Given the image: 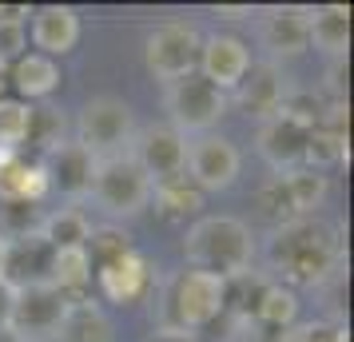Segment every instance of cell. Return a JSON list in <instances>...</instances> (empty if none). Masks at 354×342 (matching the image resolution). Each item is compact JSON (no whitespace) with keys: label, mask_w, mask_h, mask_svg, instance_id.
<instances>
[{"label":"cell","mask_w":354,"mask_h":342,"mask_svg":"<svg viewBox=\"0 0 354 342\" xmlns=\"http://www.w3.org/2000/svg\"><path fill=\"white\" fill-rule=\"evenodd\" d=\"M12 298H17V291L0 278V339L8 334V319H12Z\"/></svg>","instance_id":"cell-35"},{"label":"cell","mask_w":354,"mask_h":342,"mask_svg":"<svg viewBox=\"0 0 354 342\" xmlns=\"http://www.w3.org/2000/svg\"><path fill=\"white\" fill-rule=\"evenodd\" d=\"M310 8H267L259 12V44L271 56H303L310 48V24H306Z\"/></svg>","instance_id":"cell-16"},{"label":"cell","mask_w":354,"mask_h":342,"mask_svg":"<svg viewBox=\"0 0 354 342\" xmlns=\"http://www.w3.org/2000/svg\"><path fill=\"white\" fill-rule=\"evenodd\" d=\"M283 180H287L290 203H295V215H299V219L315 215L322 203H326L330 183H326V175H319V171H306V167H299V171H287Z\"/></svg>","instance_id":"cell-28"},{"label":"cell","mask_w":354,"mask_h":342,"mask_svg":"<svg viewBox=\"0 0 354 342\" xmlns=\"http://www.w3.org/2000/svg\"><path fill=\"white\" fill-rule=\"evenodd\" d=\"M306 24H310V44L326 56L342 60L346 48H351V8L346 4H326V8H315L306 12Z\"/></svg>","instance_id":"cell-22"},{"label":"cell","mask_w":354,"mask_h":342,"mask_svg":"<svg viewBox=\"0 0 354 342\" xmlns=\"http://www.w3.org/2000/svg\"><path fill=\"white\" fill-rule=\"evenodd\" d=\"M4 247H8V243H4V239H0V271H4Z\"/></svg>","instance_id":"cell-39"},{"label":"cell","mask_w":354,"mask_h":342,"mask_svg":"<svg viewBox=\"0 0 354 342\" xmlns=\"http://www.w3.org/2000/svg\"><path fill=\"white\" fill-rule=\"evenodd\" d=\"M28 8L24 4H0V24H24Z\"/></svg>","instance_id":"cell-36"},{"label":"cell","mask_w":354,"mask_h":342,"mask_svg":"<svg viewBox=\"0 0 354 342\" xmlns=\"http://www.w3.org/2000/svg\"><path fill=\"white\" fill-rule=\"evenodd\" d=\"M96 155L84 151L76 140H64L60 147H52L40 160L44 175H48V191H60L68 199H88L92 191V175H96Z\"/></svg>","instance_id":"cell-14"},{"label":"cell","mask_w":354,"mask_h":342,"mask_svg":"<svg viewBox=\"0 0 354 342\" xmlns=\"http://www.w3.org/2000/svg\"><path fill=\"white\" fill-rule=\"evenodd\" d=\"M151 199H156L160 215L171 219V223L192 219V215L203 211V191H199L187 175H183V180H171V183H156V187H151Z\"/></svg>","instance_id":"cell-27"},{"label":"cell","mask_w":354,"mask_h":342,"mask_svg":"<svg viewBox=\"0 0 354 342\" xmlns=\"http://www.w3.org/2000/svg\"><path fill=\"white\" fill-rule=\"evenodd\" d=\"M4 271L0 278L12 287V291H24V287H40L48 283L52 275V251L40 235H24V239H4Z\"/></svg>","instance_id":"cell-15"},{"label":"cell","mask_w":354,"mask_h":342,"mask_svg":"<svg viewBox=\"0 0 354 342\" xmlns=\"http://www.w3.org/2000/svg\"><path fill=\"white\" fill-rule=\"evenodd\" d=\"M227 314V283L223 278L183 267L160 287V326L163 339H192L211 323H219Z\"/></svg>","instance_id":"cell-2"},{"label":"cell","mask_w":354,"mask_h":342,"mask_svg":"<svg viewBox=\"0 0 354 342\" xmlns=\"http://www.w3.org/2000/svg\"><path fill=\"white\" fill-rule=\"evenodd\" d=\"M183 259L195 271H207V275L231 283L251 271L255 235L235 215H203L183 235Z\"/></svg>","instance_id":"cell-3"},{"label":"cell","mask_w":354,"mask_h":342,"mask_svg":"<svg viewBox=\"0 0 354 342\" xmlns=\"http://www.w3.org/2000/svg\"><path fill=\"white\" fill-rule=\"evenodd\" d=\"M243 319H251L255 326H267V330L283 334L290 326H299V294L290 291V287H283V283L267 278V283H259L255 303H251V310Z\"/></svg>","instance_id":"cell-19"},{"label":"cell","mask_w":354,"mask_h":342,"mask_svg":"<svg viewBox=\"0 0 354 342\" xmlns=\"http://www.w3.org/2000/svg\"><path fill=\"white\" fill-rule=\"evenodd\" d=\"M88 199H92L104 215L128 219V215H140L147 203H151V180L144 175V167L124 151V155H112V160L96 163Z\"/></svg>","instance_id":"cell-4"},{"label":"cell","mask_w":354,"mask_h":342,"mask_svg":"<svg viewBox=\"0 0 354 342\" xmlns=\"http://www.w3.org/2000/svg\"><path fill=\"white\" fill-rule=\"evenodd\" d=\"M84 251H88L92 271H96V267H104V263L120 259L124 251H131V235H128V231H120V227H92V235H88Z\"/></svg>","instance_id":"cell-31"},{"label":"cell","mask_w":354,"mask_h":342,"mask_svg":"<svg viewBox=\"0 0 354 342\" xmlns=\"http://www.w3.org/2000/svg\"><path fill=\"white\" fill-rule=\"evenodd\" d=\"M128 155L140 167L144 175L156 183H171V180H183V163H187V140L179 135L171 124H151V128H136L131 135V147Z\"/></svg>","instance_id":"cell-10"},{"label":"cell","mask_w":354,"mask_h":342,"mask_svg":"<svg viewBox=\"0 0 354 342\" xmlns=\"http://www.w3.org/2000/svg\"><path fill=\"white\" fill-rule=\"evenodd\" d=\"M92 235V219L80 211V207H60V211H44V223H40V239L52 247V251H68V247H84Z\"/></svg>","instance_id":"cell-24"},{"label":"cell","mask_w":354,"mask_h":342,"mask_svg":"<svg viewBox=\"0 0 354 342\" xmlns=\"http://www.w3.org/2000/svg\"><path fill=\"white\" fill-rule=\"evenodd\" d=\"M215 12H219V17H227V20H247V17H255V8H247V4H243V8H215Z\"/></svg>","instance_id":"cell-37"},{"label":"cell","mask_w":354,"mask_h":342,"mask_svg":"<svg viewBox=\"0 0 354 342\" xmlns=\"http://www.w3.org/2000/svg\"><path fill=\"white\" fill-rule=\"evenodd\" d=\"M199 48H203V36H199L195 24H187V20H167L160 28H151V36H147L144 64L156 80L176 84L199 68Z\"/></svg>","instance_id":"cell-8"},{"label":"cell","mask_w":354,"mask_h":342,"mask_svg":"<svg viewBox=\"0 0 354 342\" xmlns=\"http://www.w3.org/2000/svg\"><path fill=\"white\" fill-rule=\"evenodd\" d=\"M163 108L171 115V128L187 140V135H203L227 115V92L207 84L199 72L183 76V80L167 84L163 92Z\"/></svg>","instance_id":"cell-6"},{"label":"cell","mask_w":354,"mask_h":342,"mask_svg":"<svg viewBox=\"0 0 354 342\" xmlns=\"http://www.w3.org/2000/svg\"><path fill=\"white\" fill-rule=\"evenodd\" d=\"M48 283H52L60 294H68V298H80L84 287L92 283V259H88V251H84V247L56 251V255H52V275H48Z\"/></svg>","instance_id":"cell-26"},{"label":"cell","mask_w":354,"mask_h":342,"mask_svg":"<svg viewBox=\"0 0 354 342\" xmlns=\"http://www.w3.org/2000/svg\"><path fill=\"white\" fill-rule=\"evenodd\" d=\"M28 144H36L44 155L52 147L64 144V115L52 108H32V128H28Z\"/></svg>","instance_id":"cell-32"},{"label":"cell","mask_w":354,"mask_h":342,"mask_svg":"<svg viewBox=\"0 0 354 342\" xmlns=\"http://www.w3.org/2000/svg\"><path fill=\"white\" fill-rule=\"evenodd\" d=\"M32 17V44L40 48V56H68V52L80 44V12L68 8V4H48V8H36Z\"/></svg>","instance_id":"cell-18"},{"label":"cell","mask_w":354,"mask_h":342,"mask_svg":"<svg viewBox=\"0 0 354 342\" xmlns=\"http://www.w3.org/2000/svg\"><path fill=\"white\" fill-rule=\"evenodd\" d=\"M310 124L299 120V115H290L287 108H279V115L271 120H263L259 124V155L267 160L271 171L279 175H287V171H299L303 167V151H306V135H310Z\"/></svg>","instance_id":"cell-11"},{"label":"cell","mask_w":354,"mask_h":342,"mask_svg":"<svg viewBox=\"0 0 354 342\" xmlns=\"http://www.w3.org/2000/svg\"><path fill=\"white\" fill-rule=\"evenodd\" d=\"M28 128H32V108L20 99H0V147H20L28 144Z\"/></svg>","instance_id":"cell-30"},{"label":"cell","mask_w":354,"mask_h":342,"mask_svg":"<svg viewBox=\"0 0 354 342\" xmlns=\"http://www.w3.org/2000/svg\"><path fill=\"white\" fill-rule=\"evenodd\" d=\"M56 342H115V323L100 303H92V298H72L68 319L60 326V339Z\"/></svg>","instance_id":"cell-20"},{"label":"cell","mask_w":354,"mask_h":342,"mask_svg":"<svg viewBox=\"0 0 354 342\" xmlns=\"http://www.w3.org/2000/svg\"><path fill=\"white\" fill-rule=\"evenodd\" d=\"M12 160H20V151H12V147H0V167H8Z\"/></svg>","instance_id":"cell-38"},{"label":"cell","mask_w":354,"mask_h":342,"mask_svg":"<svg viewBox=\"0 0 354 342\" xmlns=\"http://www.w3.org/2000/svg\"><path fill=\"white\" fill-rule=\"evenodd\" d=\"M255 207H259V215L271 223V231L283 227V223H290V219H299V215H295V203H290V191H287V180H283V175H274V180H267L263 187H259Z\"/></svg>","instance_id":"cell-29"},{"label":"cell","mask_w":354,"mask_h":342,"mask_svg":"<svg viewBox=\"0 0 354 342\" xmlns=\"http://www.w3.org/2000/svg\"><path fill=\"white\" fill-rule=\"evenodd\" d=\"M235 92V104H239L243 115H251V120H271V115H279V108L287 104L290 88L287 80H283V72H279V64L274 60H263V64H251L247 72H243V80L231 88Z\"/></svg>","instance_id":"cell-13"},{"label":"cell","mask_w":354,"mask_h":342,"mask_svg":"<svg viewBox=\"0 0 354 342\" xmlns=\"http://www.w3.org/2000/svg\"><path fill=\"white\" fill-rule=\"evenodd\" d=\"M267 267L283 287H330L342 275V231L330 219L306 215L267 235Z\"/></svg>","instance_id":"cell-1"},{"label":"cell","mask_w":354,"mask_h":342,"mask_svg":"<svg viewBox=\"0 0 354 342\" xmlns=\"http://www.w3.org/2000/svg\"><path fill=\"white\" fill-rule=\"evenodd\" d=\"M279 342H351V330H346L342 323H326V319H319V323H303V326L283 330V339Z\"/></svg>","instance_id":"cell-33"},{"label":"cell","mask_w":354,"mask_h":342,"mask_svg":"<svg viewBox=\"0 0 354 342\" xmlns=\"http://www.w3.org/2000/svg\"><path fill=\"white\" fill-rule=\"evenodd\" d=\"M251 68V52L239 36H207L199 48V76L207 84H215L219 92H231L243 80V72Z\"/></svg>","instance_id":"cell-17"},{"label":"cell","mask_w":354,"mask_h":342,"mask_svg":"<svg viewBox=\"0 0 354 342\" xmlns=\"http://www.w3.org/2000/svg\"><path fill=\"white\" fill-rule=\"evenodd\" d=\"M136 135V115L120 96H96L80 108L76 120V144L84 151H92L96 160H112L124 155Z\"/></svg>","instance_id":"cell-5"},{"label":"cell","mask_w":354,"mask_h":342,"mask_svg":"<svg viewBox=\"0 0 354 342\" xmlns=\"http://www.w3.org/2000/svg\"><path fill=\"white\" fill-rule=\"evenodd\" d=\"M243 155L239 147L231 144L219 131H203L187 140V163H183V175L199 187V191H227L231 183L239 180Z\"/></svg>","instance_id":"cell-9"},{"label":"cell","mask_w":354,"mask_h":342,"mask_svg":"<svg viewBox=\"0 0 354 342\" xmlns=\"http://www.w3.org/2000/svg\"><path fill=\"white\" fill-rule=\"evenodd\" d=\"M72 298L60 294L52 283L24 287L12 298V319H8V339L12 342H56L60 326L68 319Z\"/></svg>","instance_id":"cell-7"},{"label":"cell","mask_w":354,"mask_h":342,"mask_svg":"<svg viewBox=\"0 0 354 342\" xmlns=\"http://www.w3.org/2000/svg\"><path fill=\"white\" fill-rule=\"evenodd\" d=\"M48 196V175H44V167L40 160H12L8 167H0V203H32L40 207Z\"/></svg>","instance_id":"cell-21"},{"label":"cell","mask_w":354,"mask_h":342,"mask_svg":"<svg viewBox=\"0 0 354 342\" xmlns=\"http://www.w3.org/2000/svg\"><path fill=\"white\" fill-rule=\"evenodd\" d=\"M96 283H100V294H104L108 303H115V307H131V303H140V298L151 294V287H156V271H151V259L131 247V251H124L120 259L96 267Z\"/></svg>","instance_id":"cell-12"},{"label":"cell","mask_w":354,"mask_h":342,"mask_svg":"<svg viewBox=\"0 0 354 342\" xmlns=\"http://www.w3.org/2000/svg\"><path fill=\"white\" fill-rule=\"evenodd\" d=\"M338 163H351V135L335 128H315L306 135V151H303V167L306 171H330Z\"/></svg>","instance_id":"cell-25"},{"label":"cell","mask_w":354,"mask_h":342,"mask_svg":"<svg viewBox=\"0 0 354 342\" xmlns=\"http://www.w3.org/2000/svg\"><path fill=\"white\" fill-rule=\"evenodd\" d=\"M24 56V24H0V64H17Z\"/></svg>","instance_id":"cell-34"},{"label":"cell","mask_w":354,"mask_h":342,"mask_svg":"<svg viewBox=\"0 0 354 342\" xmlns=\"http://www.w3.org/2000/svg\"><path fill=\"white\" fill-rule=\"evenodd\" d=\"M12 84H17L20 96L44 99L60 88V68H56V60L40 56V52H24L17 64H12Z\"/></svg>","instance_id":"cell-23"}]
</instances>
